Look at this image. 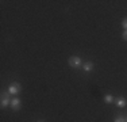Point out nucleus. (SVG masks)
Returning <instances> with one entry per match:
<instances>
[{
  "label": "nucleus",
  "mask_w": 127,
  "mask_h": 122,
  "mask_svg": "<svg viewBox=\"0 0 127 122\" xmlns=\"http://www.w3.org/2000/svg\"><path fill=\"white\" fill-rule=\"evenodd\" d=\"M68 64H69V66H70V68H81V66H83V61H81V59L78 56L69 57Z\"/></svg>",
  "instance_id": "obj_1"
},
{
  "label": "nucleus",
  "mask_w": 127,
  "mask_h": 122,
  "mask_svg": "<svg viewBox=\"0 0 127 122\" xmlns=\"http://www.w3.org/2000/svg\"><path fill=\"white\" fill-rule=\"evenodd\" d=\"M122 26L125 27V30H127V18H125V19L122 20Z\"/></svg>",
  "instance_id": "obj_9"
},
{
  "label": "nucleus",
  "mask_w": 127,
  "mask_h": 122,
  "mask_svg": "<svg viewBox=\"0 0 127 122\" xmlns=\"http://www.w3.org/2000/svg\"><path fill=\"white\" fill-rule=\"evenodd\" d=\"M10 95H11V94L8 92V91H3V92H1V102H0L1 109H4V107H7V106L11 105V100H12V99H10Z\"/></svg>",
  "instance_id": "obj_2"
},
{
  "label": "nucleus",
  "mask_w": 127,
  "mask_h": 122,
  "mask_svg": "<svg viewBox=\"0 0 127 122\" xmlns=\"http://www.w3.org/2000/svg\"><path fill=\"white\" fill-rule=\"evenodd\" d=\"M20 91H22V85H20L19 83H16V81L11 83L10 87H8V92H10L11 95H18Z\"/></svg>",
  "instance_id": "obj_3"
},
{
  "label": "nucleus",
  "mask_w": 127,
  "mask_h": 122,
  "mask_svg": "<svg viewBox=\"0 0 127 122\" xmlns=\"http://www.w3.org/2000/svg\"><path fill=\"white\" fill-rule=\"evenodd\" d=\"M126 122H127V117H126Z\"/></svg>",
  "instance_id": "obj_12"
},
{
  "label": "nucleus",
  "mask_w": 127,
  "mask_h": 122,
  "mask_svg": "<svg viewBox=\"0 0 127 122\" xmlns=\"http://www.w3.org/2000/svg\"><path fill=\"white\" fill-rule=\"evenodd\" d=\"M38 122H45V121H38Z\"/></svg>",
  "instance_id": "obj_11"
},
{
  "label": "nucleus",
  "mask_w": 127,
  "mask_h": 122,
  "mask_svg": "<svg viewBox=\"0 0 127 122\" xmlns=\"http://www.w3.org/2000/svg\"><path fill=\"white\" fill-rule=\"evenodd\" d=\"M115 105L118 106V107H120V109H123V107H126L127 106V99L125 96H118V98H115Z\"/></svg>",
  "instance_id": "obj_5"
},
{
  "label": "nucleus",
  "mask_w": 127,
  "mask_h": 122,
  "mask_svg": "<svg viewBox=\"0 0 127 122\" xmlns=\"http://www.w3.org/2000/svg\"><path fill=\"white\" fill-rule=\"evenodd\" d=\"M114 100H115V98H114L112 95H105V96H104V102H105V103H112Z\"/></svg>",
  "instance_id": "obj_7"
},
{
  "label": "nucleus",
  "mask_w": 127,
  "mask_h": 122,
  "mask_svg": "<svg viewBox=\"0 0 127 122\" xmlns=\"http://www.w3.org/2000/svg\"><path fill=\"white\" fill-rule=\"evenodd\" d=\"M122 38L125 39V41H127V30H125V31H123V34H122Z\"/></svg>",
  "instance_id": "obj_10"
},
{
  "label": "nucleus",
  "mask_w": 127,
  "mask_h": 122,
  "mask_svg": "<svg viewBox=\"0 0 127 122\" xmlns=\"http://www.w3.org/2000/svg\"><path fill=\"white\" fill-rule=\"evenodd\" d=\"M10 107L14 111H19L20 107H22V102H20V99H19V98H14V99L11 100Z\"/></svg>",
  "instance_id": "obj_4"
},
{
  "label": "nucleus",
  "mask_w": 127,
  "mask_h": 122,
  "mask_svg": "<svg viewBox=\"0 0 127 122\" xmlns=\"http://www.w3.org/2000/svg\"><path fill=\"white\" fill-rule=\"evenodd\" d=\"M114 122H126V117H123V115H119V117L115 118Z\"/></svg>",
  "instance_id": "obj_8"
},
{
  "label": "nucleus",
  "mask_w": 127,
  "mask_h": 122,
  "mask_svg": "<svg viewBox=\"0 0 127 122\" xmlns=\"http://www.w3.org/2000/svg\"><path fill=\"white\" fill-rule=\"evenodd\" d=\"M93 68H95V64H93L92 61H87V62L83 64V69H84L85 72H91Z\"/></svg>",
  "instance_id": "obj_6"
}]
</instances>
